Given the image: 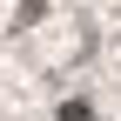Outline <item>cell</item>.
I'll list each match as a JSON object with an SVG mask.
<instances>
[{
  "label": "cell",
  "instance_id": "1",
  "mask_svg": "<svg viewBox=\"0 0 121 121\" xmlns=\"http://www.w3.org/2000/svg\"><path fill=\"white\" fill-rule=\"evenodd\" d=\"M60 121H94V101H81V94H67V101H60Z\"/></svg>",
  "mask_w": 121,
  "mask_h": 121
}]
</instances>
